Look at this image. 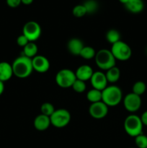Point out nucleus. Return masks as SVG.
Masks as SVG:
<instances>
[{
  "label": "nucleus",
  "mask_w": 147,
  "mask_h": 148,
  "mask_svg": "<svg viewBox=\"0 0 147 148\" xmlns=\"http://www.w3.org/2000/svg\"><path fill=\"white\" fill-rule=\"evenodd\" d=\"M22 34L27 37L30 42H34L41 35V27L35 21H29L24 24L22 29Z\"/></svg>",
  "instance_id": "obj_8"
},
{
  "label": "nucleus",
  "mask_w": 147,
  "mask_h": 148,
  "mask_svg": "<svg viewBox=\"0 0 147 148\" xmlns=\"http://www.w3.org/2000/svg\"><path fill=\"white\" fill-rule=\"evenodd\" d=\"M72 13H73L74 16H75L76 17H82L85 14H87L86 9L83 4H78V5L75 6L72 10Z\"/></svg>",
  "instance_id": "obj_28"
},
{
  "label": "nucleus",
  "mask_w": 147,
  "mask_h": 148,
  "mask_svg": "<svg viewBox=\"0 0 147 148\" xmlns=\"http://www.w3.org/2000/svg\"><path fill=\"white\" fill-rule=\"evenodd\" d=\"M13 75L12 64L7 62H0V80L3 82L8 81L11 79Z\"/></svg>",
  "instance_id": "obj_16"
},
{
  "label": "nucleus",
  "mask_w": 147,
  "mask_h": 148,
  "mask_svg": "<svg viewBox=\"0 0 147 148\" xmlns=\"http://www.w3.org/2000/svg\"><path fill=\"white\" fill-rule=\"evenodd\" d=\"M4 84L2 81L0 80V95L4 92Z\"/></svg>",
  "instance_id": "obj_32"
},
{
  "label": "nucleus",
  "mask_w": 147,
  "mask_h": 148,
  "mask_svg": "<svg viewBox=\"0 0 147 148\" xmlns=\"http://www.w3.org/2000/svg\"><path fill=\"white\" fill-rule=\"evenodd\" d=\"M128 0H119L120 2L122 3V4H124V5H125V4H126L127 2H128Z\"/></svg>",
  "instance_id": "obj_34"
},
{
  "label": "nucleus",
  "mask_w": 147,
  "mask_h": 148,
  "mask_svg": "<svg viewBox=\"0 0 147 148\" xmlns=\"http://www.w3.org/2000/svg\"><path fill=\"white\" fill-rule=\"evenodd\" d=\"M87 14H94L97 11L99 4L96 0H86L83 4Z\"/></svg>",
  "instance_id": "obj_23"
},
{
  "label": "nucleus",
  "mask_w": 147,
  "mask_h": 148,
  "mask_svg": "<svg viewBox=\"0 0 147 148\" xmlns=\"http://www.w3.org/2000/svg\"><path fill=\"white\" fill-rule=\"evenodd\" d=\"M37 46L34 42H29L24 48H23V55L27 57L33 59L35 56H37Z\"/></svg>",
  "instance_id": "obj_19"
},
{
  "label": "nucleus",
  "mask_w": 147,
  "mask_h": 148,
  "mask_svg": "<svg viewBox=\"0 0 147 148\" xmlns=\"http://www.w3.org/2000/svg\"><path fill=\"white\" fill-rule=\"evenodd\" d=\"M140 118H141V121H142L143 125H145L147 127V111H144Z\"/></svg>",
  "instance_id": "obj_31"
},
{
  "label": "nucleus",
  "mask_w": 147,
  "mask_h": 148,
  "mask_svg": "<svg viewBox=\"0 0 147 148\" xmlns=\"http://www.w3.org/2000/svg\"><path fill=\"white\" fill-rule=\"evenodd\" d=\"M91 84L94 89L102 91L108 87V79L106 75L100 71L94 72L90 79Z\"/></svg>",
  "instance_id": "obj_11"
},
{
  "label": "nucleus",
  "mask_w": 147,
  "mask_h": 148,
  "mask_svg": "<svg viewBox=\"0 0 147 148\" xmlns=\"http://www.w3.org/2000/svg\"><path fill=\"white\" fill-rule=\"evenodd\" d=\"M93 73V69L89 65H82V66H79L75 72L76 79H80L84 82L89 80Z\"/></svg>",
  "instance_id": "obj_13"
},
{
  "label": "nucleus",
  "mask_w": 147,
  "mask_h": 148,
  "mask_svg": "<svg viewBox=\"0 0 147 148\" xmlns=\"http://www.w3.org/2000/svg\"><path fill=\"white\" fill-rule=\"evenodd\" d=\"M7 5L12 8H16L21 4V0H6Z\"/></svg>",
  "instance_id": "obj_30"
},
{
  "label": "nucleus",
  "mask_w": 147,
  "mask_h": 148,
  "mask_svg": "<svg viewBox=\"0 0 147 148\" xmlns=\"http://www.w3.org/2000/svg\"><path fill=\"white\" fill-rule=\"evenodd\" d=\"M110 51L115 59L120 61L128 60L132 55L131 47L122 40L112 44Z\"/></svg>",
  "instance_id": "obj_6"
},
{
  "label": "nucleus",
  "mask_w": 147,
  "mask_h": 148,
  "mask_svg": "<svg viewBox=\"0 0 147 148\" xmlns=\"http://www.w3.org/2000/svg\"><path fill=\"white\" fill-rule=\"evenodd\" d=\"M127 10L133 14L141 12L144 8V3L143 0H128L125 4Z\"/></svg>",
  "instance_id": "obj_17"
},
{
  "label": "nucleus",
  "mask_w": 147,
  "mask_h": 148,
  "mask_svg": "<svg viewBox=\"0 0 147 148\" xmlns=\"http://www.w3.org/2000/svg\"><path fill=\"white\" fill-rule=\"evenodd\" d=\"M84 46L83 42L80 39L76 38L70 39L67 44L69 51L74 56H79L80 55V53Z\"/></svg>",
  "instance_id": "obj_15"
},
{
  "label": "nucleus",
  "mask_w": 147,
  "mask_h": 148,
  "mask_svg": "<svg viewBox=\"0 0 147 148\" xmlns=\"http://www.w3.org/2000/svg\"><path fill=\"white\" fill-rule=\"evenodd\" d=\"M122 98V90L116 85H110L102 91V101L108 107L118 106Z\"/></svg>",
  "instance_id": "obj_2"
},
{
  "label": "nucleus",
  "mask_w": 147,
  "mask_h": 148,
  "mask_svg": "<svg viewBox=\"0 0 147 148\" xmlns=\"http://www.w3.org/2000/svg\"><path fill=\"white\" fill-rule=\"evenodd\" d=\"M106 39L110 43L114 44L120 40V33L115 29H110L107 32Z\"/></svg>",
  "instance_id": "obj_21"
},
{
  "label": "nucleus",
  "mask_w": 147,
  "mask_h": 148,
  "mask_svg": "<svg viewBox=\"0 0 147 148\" xmlns=\"http://www.w3.org/2000/svg\"><path fill=\"white\" fill-rule=\"evenodd\" d=\"M13 74L19 78H26L31 75L33 70L32 59L22 55L18 56L12 64Z\"/></svg>",
  "instance_id": "obj_1"
},
{
  "label": "nucleus",
  "mask_w": 147,
  "mask_h": 148,
  "mask_svg": "<svg viewBox=\"0 0 147 148\" xmlns=\"http://www.w3.org/2000/svg\"><path fill=\"white\" fill-rule=\"evenodd\" d=\"M29 42L30 41H29L28 39L27 38V37H26L25 36H24L23 34L19 36L17 39V45H18L19 46H20V47L24 48V46H25L26 45L29 43Z\"/></svg>",
  "instance_id": "obj_29"
},
{
  "label": "nucleus",
  "mask_w": 147,
  "mask_h": 148,
  "mask_svg": "<svg viewBox=\"0 0 147 148\" xmlns=\"http://www.w3.org/2000/svg\"><path fill=\"white\" fill-rule=\"evenodd\" d=\"M40 111H41L42 114L50 117L55 111V108L53 104L47 102L42 104L41 107H40Z\"/></svg>",
  "instance_id": "obj_25"
},
{
  "label": "nucleus",
  "mask_w": 147,
  "mask_h": 148,
  "mask_svg": "<svg viewBox=\"0 0 147 148\" xmlns=\"http://www.w3.org/2000/svg\"><path fill=\"white\" fill-rule=\"evenodd\" d=\"M95 55H96V51L93 48L91 47V46H84L79 56L83 59L89 60V59L95 58Z\"/></svg>",
  "instance_id": "obj_22"
},
{
  "label": "nucleus",
  "mask_w": 147,
  "mask_h": 148,
  "mask_svg": "<svg viewBox=\"0 0 147 148\" xmlns=\"http://www.w3.org/2000/svg\"><path fill=\"white\" fill-rule=\"evenodd\" d=\"M86 85L85 82L84 81L80 80V79H76V81L74 82V83L73 84L71 88H73L74 90L76 92H78V93H82L85 91L86 88Z\"/></svg>",
  "instance_id": "obj_27"
},
{
  "label": "nucleus",
  "mask_w": 147,
  "mask_h": 148,
  "mask_svg": "<svg viewBox=\"0 0 147 148\" xmlns=\"http://www.w3.org/2000/svg\"><path fill=\"white\" fill-rule=\"evenodd\" d=\"M33 124H34L35 128L38 131H45L51 124L50 117L42 114H40L35 117Z\"/></svg>",
  "instance_id": "obj_14"
},
{
  "label": "nucleus",
  "mask_w": 147,
  "mask_h": 148,
  "mask_svg": "<svg viewBox=\"0 0 147 148\" xmlns=\"http://www.w3.org/2000/svg\"><path fill=\"white\" fill-rule=\"evenodd\" d=\"M146 85L145 84V82H144L143 81H137L133 85L132 92H133L135 95L141 96V95H143L146 92Z\"/></svg>",
  "instance_id": "obj_24"
},
{
  "label": "nucleus",
  "mask_w": 147,
  "mask_h": 148,
  "mask_svg": "<svg viewBox=\"0 0 147 148\" xmlns=\"http://www.w3.org/2000/svg\"><path fill=\"white\" fill-rule=\"evenodd\" d=\"M135 138V144L137 148H147V136L141 134Z\"/></svg>",
  "instance_id": "obj_26"
},
{
  "label": "nucleus",
  "mask_w": 147,
  "mask_h": 148,
  "mask_svg": "<svg viewBox=\"0 0 147 148\" xmlns=\"http://www.w3.org/2000/svg\"><path fill=\"white\" fill-rule=\"evenodd\" d=\"M76 79L75 72L69 69H63L56 75V82L62 88H71Z\"/></svg>",
  "instance_id": "obj_7"
},
{
  "label": "nucleus",
  "mask_w": 147,
  "mask_h": 148,
  "mask_svg": "<svg viewBox=\"0 0 147 148\" xmlns=\"http://www.w3.org/2000/svg\"><path fill=\"white\" fill-rule=\"evenodd\" d=\"M86 98L92 103L102 101V91L96 89H92L86 93Z\"/></svg>",
  "instance_id": "obj_20"
},
{
  "label": "nucleus",
  "mask_w": 147,
  "mask_h": 148,
  "mask_svg": "<svg viewBox=\"0 0 147 148\" xmlns=\"http://www.w3.org/2000/svg\"><path fill=\"white\" fill-rule=\"evenodd\" d=\"M89 115L96 119H101L108 115V106L102 101L94 103L89 108Z\"/></svg>",
  "instance_id": "obj_10"
},
{
  "label": "nucleus",
  "mask_w": 147,
  "mask_h": 148,
  "mask_svg": "<svg viewBox=\"0 0 147 148\" xmlns=\"http://www.w3.org/2000/svg\"><path fill=\"white\" fill-rule=\"evenodd\" d=\"M21 2L25 5H29L33 2V0H21Z\"/></svg>",
  "instance_id": "obj_33"
},
{
  "label": "nucleus",
  "mask_w": 147,
  "mask_h": 148,
  "mask_svg": "<svg viewBox=\"0 0 147 148\" xmlns=\"http://www.w3.org/2000/svg\"><path fill=\"white\" fill-rule=\"evenodd\" d=\"M143 123L141 118L137 115H129L124 121V130L129 136L137 137L143 132Z\"/></svg>",
  "instance_id": "obj_4"
},
{
  "label": "nucleus",
  "mask_w": 147,
  "mask_h": 148,
  "mask_svg": "<svg viewBox=\"0 0 147 148\" xmlns=\"http://www.w3.org/2000/svg\"><path fill=\"white\" fill-rule=\"evenodd\" d=\"M123 105L125 109L131 113L136 112L141 106V96L131 92L125 95L123 99Z\"/></svg>",
  "instance_id": "obj_9"
},
{
  "label": "nucleus",
  "mask_w": 147,
  "mask_h": 148,
  "mask_svg": "<svg viewBox=\"0 0 147 148\" xmlns=\"http://www.w3.org/2000/svg\"><path fill=\"white\" fill-rule=\"evenodd\" d=\"M130 148H137V147H130Z\"/></svg>",
  "instance_id": "obj_36"
},
{
  "label": "nucleus",
  "mask_w": 147,
  "mask_h": 148,
  "mask_svg": "<svg viewBox=\"0 0 147 148\" xmlns=\"http://www.w3.org/2000/svg\"><path fill=\"white\" fill-rule=\"evenodd\" d=\"M95 62L99 69L102 70H108L115 66V60L110 50L101 49L98 51L95 55Z\"/></svg>",
  "instance_id": "obj_3"
},
{
  "label": "nucleus",
  "mask_w": 147,
  "mask_h": 148,
  "mask_svg": "<svg viewBox=\"0 0 147 148\" xmlns=\"http://www.w3.org/2000/svg\"><path fill=\"white\" fill-rule=\"evenodd\" d=\"M105 75H106V78L108 82L115 83V82H118L120 77V71L117 66H115L107 70Z\"/></svg>",
  "instance_id": "obj_18"
},
{
  "label": "nucleus",
  "mask_w": 147,
  "mask_h": 148,
  "mask_svg": "<svg viewBox=\"0 0 147 148\" xmlns=\"http://www.w3.org/2000/svg\"><path fill=\"white\" fill-rule=\"evenodd\" d=\"M146 55H147V47H146Z\"/></svg>",
  "instance_id": "obj_35"
},
{
  "label": "nucleus",
  "mask_w": 147,
  "mask_h": 148,
  "mask_svg": "<svg viewBox=\"0 0 147 148\" xmlns=\"http://www.w3.org/2000/svg\"><path fill=\"white\" fill-rule=\"evenodd\" d=\"M50 124L56 128H63L69 124L71 121V114L64 108L55 110L50 116Z\"/></svg>",
  "instance_id": "obj_5"
},
{
  "label": "nucleus",
  "mask_w": 147,
  "mask_h": 148,
  "mask_svg": "<svg viewBox=\"0 0 147 148\" xmlns=\"http://www.w3.org/2000/svg\"><path fill=\"white\" fill-rule=\"evenodd\" d=\"M33 70L39 72L44 73L46 72L50 68V62L48 59L42 55H37L32 59Z\"/></svg>",
  "instance_id": "obj_12"
}]
</instances>
